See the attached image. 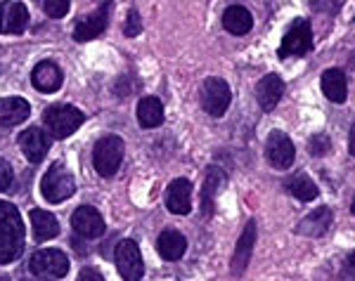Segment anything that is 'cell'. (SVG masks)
<instances>
[{"instance_id": "cell-1", "label": "cell", "mask_w": 355, "mask_h": 281, "mask_svg": "<svg viewBox=\"0 0 355 281\" xmlns=\"http://www.w3.org/2000/svg\"><path fill=\"white\" fill-rule=\"evenodd\" d=\"M24 251V222L19 210L8 201H0V265L17 260Z\"/></svg>"}, {"instance_id": "cell-2", "label": "cell", "mask_w": 355, "mask_h": 281, "mask_svg": "<svg viewBox=\"0 0 355 281\" xmlns=\"http://www.w3.org/2000/svg\"><path fill=\"white\" fill-rule=\"evenodd\" d=\"M83 120H85V114L81 109L69 107V105H55L43 111L45 128H48V133L57 137V140H64V137L73 135L83 125Z\"/></svg>"}, {"instance_id": "cell-3", "label": "cell", "mask_w": 355, "mask_h": 281, "mask_svg": "<svg viewBox=\"0 0 355 281\" xmlns=\"http://www.w3.org/2000/svg\"><path fill=\"white\" fill-rule=\"evenodd\" d=\"M73 192H76V180H73V175L69 173L60 161H55V163L50 165V170L43 175V180H41L43 199L50 201V203H62V201L71 199Z\"/></svg>"}, {"instance_id": "cell-4", "label": "cell", "mask_w": 355, "mask_h": 281, "mask_svg": "<svg viewBox=\"0 0 355 281\" xmlns=\"http://www.w3.org/2000/svg\"><path fill=\"white\" fill-rule=\"evenodd\" d=\"M123 140L116 135H107L102 140H97V145L93 149V163L97 175L102 177H112L116 175L119 165L123 161Z\"/></svg>"}, {"instance_id": "cell-5", "label": "cell", "mask_w": 355, "mask_h": 281, "mask_svg": "<svg viewBox=\"0 0 355 281\" xmlns=\"http://www.w3.org/2000/svg\"><path fill=\"white\" fill-rule=\"evenodd\" d=\"M28 272L41 279H62L69 274V257L57 248H45L31 255Z\"/></svg>"}, {"instance_id": "cell-6", "label": "cell", "mask_w": 355, "mask_h": 281, "mask_svg": "<svg viewBox=\"0 0 355 281\" xmlns=\"http://www.w3.org/2000/svg\"><path fill=\"white\" fill-rule=\"evenodd\" d=\"M232 102V93H230V85L225 83L218 76H209L204 80L202 85V107L209 116L220 118L223 114L227 111Z\"/></svg>"}, {"instance_id": "cell-7", "label": "cell", "mask_w": 355, "mask_h": 281, "mask_svg": "<svg viewBox=\"0 0 355 281\" xmlns=\"http://www.w3.org/2000/svg\"><path fill=\"white\" fill-rule=\"evenodd\" d=\"M313 48V28L308 19H296L284 33L282 45H279V57H303Z\"/></svg>"}, {"instance_id": "cell-8", "label": "cell", "mask_w": 355, "mask_h": 281, "mask_svg": "<svg viewBox=\"0 0 355 281\" xmlns=\"http://www.w3.org/2000/svg\"><path fill=\"white\" fill-rule=\"evenodd\" d=\"M114 260H116L119 274H121L125 281H140L142 274H145V262H142V255H140V246H137L133 239H125L116 246Z\"/></svg>"}, {"instance_id": "cell-9", "label": "cell", "mask_w": 355, "mask_h": 281, "mask_svg": "<svg viewBox=\"0 0 355 281\" xmlns=\"http://www.w3.org/2000/svg\"><path fill=\"white\" fill-rule=\"evenodd\" d=\"M294 156H296L294 142H291L282 130H272V133L268 135V142H266L268 163L277 170H287V168H291V163H294Z\"/></svg>"}, {"instance_id": "cell-10", "label": "cell", "mask_w": 355, "mask_h": 281, "mask_svg": "<svg viewBox=\"0 0 355 281\" xmlns=\"http://www.w3.org/2000/svg\"><path fill=\"white\" fill-rule=\"evenodd\" d=\"M28 26V10L24 3L5 0L0 3V33L3 36H19Z\"/></svg>"}, {"instance_id": "cell-11", "label": "cell", "mask_w": 355, "mask_h": 281, "mask_svg": "<svg viewBox=\"0 0 355 281\" xmlns=\"http://www.w3.org/2000/svg\"><path fill=\"white\" fill-rule=\"evenodd\" d=\"M71 227H73V232L83 239H97V237H102L107 229L100 210L93 208V206H81V208H76V213L71 215Z\"/></svg>"}, {"instance_id": "cell-12", "label": "cell", "mask_w": 355, "mask_h": 281, "mask_svg": "<svg viewBox=\"0 0 355 281\" xmlns=\"http://www.w3.org/2000/svg\"><path fill=\"white\" fill-rule=\"evenodd\" d=\"M107 24H110V3H105L100 10H95L93 15L81 17L78 24L73 26V38H76L78 43H88V40L102 36Z\"/></svg>"}, {"instance_id": "cell-13", "label": "cell", "mask_w": 355, "mask_h": 281, "mask_svg": "<svg viewBox=\"0 0 355 281\" xmlns=\"http://www.w3.org/2000/svg\"><path fill=\"white\" fill-rule=\"evenodd\" d=\"M166 208L173 215H187L192 210V182L178 177L166 189Z\"/></svg>"}, {"instance_id": "cell-14", "label": "cell", "mask_w": 355, "mask_h": 281, "mask_svg": "<svg viewBox=\"0 0 355 281\" xmlns=\"http://www.w3.org/2000/svg\"><path fill=\"white\" fill-rule=\"evenodd\" d=\"M19 147L31 163H41L45 154L50 152V135L43 133L41 128H28L19 135Z\"/></svg>"}, {"instance_id": "cell-15", "label": "cell", "mask_w": 355, "mask_h": 281, "mask_svg": "<svg viewBox=\"0 0 355 281\" xmlns=\"http://www.w3.org/2000/svg\"><path fill=\"white\" fill-rule=\"evenodd\" d=\"M31 83L41 93H57L64 83V76H62V69L55 62H38L31 71Z\"/></svg>"}, {"instance_id": "cell-16", "label": "cell", "mask_w": 355, "mask_h": 281, "mask_svg": "<svg viewBox=\"0 0 355 281\" xmlns=\"http://www.w3.org/2000/svg\"><path fill=\"white\" fill-rule=\"evenodd\" d=\"M282 95H284V80L277 73H268V76H263L256 83V100H259L261 109H266V111H272L279 105Z\"/></svg>"}, {"instance_id": "cell-17", "label": "cell", "mask_w": 355, "mask_h": 281, "mask_svg": "<svg viewBox=\"0 0 355 281\" xmlns=\"http://www.w3.org/2000/svg\"><path fill=\"white\" fill-rule=\"evenodd\" d=\"M254 244H256V222L249 220L242 232V237L237 241V248H234L232 255V274L234 277H242L246 265L251 260V253H254Z\"/></svg>"}, {"instance_id": "cell-18", "label": "cell", "mask_w": 355, "mask_h": 281, "mask_svg": "<svg viewBox=\"0 0 355 281\" xmlns=\"http://www.w3.org/2000/svg\"><path fill=\"white\" fill-rule=\"evenodd\" d=\"M31 114V105L21 97H5L0 100V128H12L24 123Z\"/></svg>"}, {"instance_id": "cell-19", "label": "cell", "mask_w": 355, "mask_h": 281, "mask_svg": "<svg viewBox=\"0 0 355 281\" xmlns=\"http://www.w3.org/2000/svg\"><path fill=\"white\" fill-rule=\"evenodd\" d=\"M320 85H322V93L329 102H334V105H343V102H346L348 83H346V76H343L341 69H327V71L322 73Z\"/></svg>"}, {"instance_id": "cell-20", "label": "cell", "mask_w": 355, "mask_h": 281, "mask_svg": "<svg viewBox=\"0 0 355 281\" xmlns=\"http://www.w3.org/2000/svg\"><path fill=\"white\" fill-rule=\"evenodd\" d=\"M157 251L164 260H180L187 251V239L175 229H166L157 239Z\"/></svg>"}, {"instance_id": "cell-21", "label": "cell", "mask_w": 355, "mask_h": 281, "mask_svg": "<svg viewBox=\"0 0 355 281\" xmlns=\"http://www.w3.org/2000/svg\"><path fill=\"white\" fill-rule=\"evenodd\" d=\"M329 225H331V208L322 206V208L313 210L308 217H303L299 227H296V234H301V237H322Z\"/></svg>"}, {"instance_id": "cell-22", "label": "cell", "mask_w": 355, "mask_h": 281, "mask_svg": "<svg viewBox=\"0 0 355 281\" xmlns=\"http://www.w3.org/2000/svg\"><path fill=\"white\" fill-rule=\"evenodd\" d=\"M223 26H225L227 33H232V36H244V33L251 31V26H254V17L246 8L242 5H232V8L225 10V15H223Z\"/></svg>"}, {"instance_id": "cell-23", "label": "cell", "mask_w": 355, "mask_h": 281, "mask_svg": "<svg viewBox=\"0 0 355 281\" xmlns=\"http://www.w3.org/2000/svg\"><path fill=\"white\" fill-rule=\"evenodd\" d=\"M225 185V175H223L220 168H209L204 180V189H202V210L206 217L214 215V206H216V197H218L220 187Z\"/></svg>"}, {"instance_id": "cell-24", "label": "cell", "mask_w": 355, "mask_h": 281, "mask_svg": "<svg viewBox=\"0 0 355 281\" xmlns=\"http://www.w3.org/2000/svg\"><path fill=\"white\" fill-rule=\"evenodd\" d=\"M31 227H33V234H36V241H50L60 234V222H57V217L41 208L31 210Z\"/></svg>"}, {"instance_id": "cell-25", "label": "cell", "mask_w": 355, "mask_h": 281, "mask_svg": "<svg viewBox=\"0 0 355 281\" xmlns=\"http://www.w3.org/2000/svg\"><path fill=\"white\" fill-rule=\"evenodd\" d=\"M137 120L142 128H159L164 123V105L157 97H142L137 102Z\"/></svg>"}, {"instance_id": "cell-26", "label": "cell", "mask_w": 355, "mask_h": 281, "mask_svg": "<svg viewBox=\"0 0 355 281\" xmlns=\"http://www.w3.org/2000/svg\"><path fill=\"white\" fill-rule=\"evenodd\" d=\"M287 189L291 194H294L299 201H313V199H318V194H320V189L318 185L311 180L308 175H294V177H289L287 180Z\"/></svg>"}, {"instance_id": "cell-27", "label": "cell", "mask_w": 355, "mask_h": 281, "mask_svg": "<svg viewBox=\"0 0 355 281\" xmlns=\"http://www.w3.org/2000/svg\"><path fill=\"white\" fill-rule=\"evenodd\" d=\"M69 8H71V0H45L43 3V10L50 19H62L69 12Z\"/></svg>"}, {"instance_id": "cell-28", "label": "cell", "mask_w": 355, "mask_h": 281, "mask_svg": "<svg viewBox=\"0 0 355 281\" xmlns=\"http://www.w3.org/2000/svg\"><path fill=\"white\" fill-rule=\"evenodd\" d=\"M308 149H311L313 156H324V154L331 152V142H329L327 135L320 133V135H313L311 137V145H308Z\"/></svg>"}, {"instance_id": "cell-29", "label": "cell", "mask_w": 355, "mask_h": 281, "mask_svg": "<svg viewBox=\"0 0 355 281\" xmlns=\"http://www.w3.org/2000/svg\"><path fill=\"white\" fill-rule=\"evenodd\" d=\"M123 33H125V38H135L142 33V19H140V15H137V10H130L128 12V19H125V24H123Z\"/></svg>"}, {"instance_id": "cell-30", "label": "cell", "mask_w": 355, "mask_h": 281, "mask_svg": "<svg viewBox=\"0 0 355 281\" xmlns=\"http://www.w3.org/2000/svg\"><path fill=\"white\" fill-rule=\"evenodd\" d=\"M12 180H15V175H12L10 163L0 158V192H8V189L12 187Z\"/></svg>"}, {"instance_id": "cell-31", "label": "cell", "mask_w": 355, "mask_h": 281, "mask_svg": "<svg viewBox=\"0 0 355 281\" xmlns=\"http://www.w3.org/2000/svg\"><path fill=\"white\" fill-rule=\"evenodd\" d=\"M341 8V0H313V10L315 12H329L336 15Z\"/></svg>"}, {"instance_id": "cell-32", "label": "cell", "mask_w": 355, "mask_h": 281, "mask_svg": "<svg viewBox=\"0 0 355 281\" xmlns=\"http://www.w3.org/2000/svg\"><path fill=\"white\" fill-rule=\"evenodd\" d=\"M78 281H105V279H102V274L100 272H97V269H83V272L81 274H78Z\"/></svg>"}, {"instance_id": "cell-33", "label": "cell", "mask_w": 355, "mask_h": 281, "mask_svg": "<svg viewBox=\"0 0 355 281\" xmlns=\"http://www.w3.org/2000/svg\"><path fill=\"white\" fill-rule=\"evenodd\" d=\"M348 152H351V156H355V123L351 128V135H348Z\"/></svg>"}, {"instance_id": "cell-34", "label": "cell", "mask_w": 355, "mask_h": 281, "mask_svg": "<svg viewBox=\"0 0 355 281\" xmlns=\"http://www.w3.org/2000/svg\"><path fill=\"white\" fill-rule=\"evenodd\" d=\"M346 267H348V272L353 274V279H355V251L351 255H348V260H346Z\"/></svg>"}, {"instance_id": "cell-35", "label": "cell", "mask_w": 355, "mask_h": 281, "mask_svg": "<svg viewBox=\"0 0 355 281\" xmlns=\"http://www.w3.org/2000/svg\"><path fill=\"white\" fill-rule=\"evenodd\" d=\"M351 213L355 215V199H353V203H351Z\"/></svg>"}, {"instance_id": "cell-36", "label": "cell", "mask_w": 355, "mask_h": 281, "mask_svg": "<svg viewBox=\"0 0 355 281\" xmlns=\"http://www.w3.org/2000/svg\"><path fill=\"white\" fill-rule=\"evenodd\" d=\"M21 281H28V279H21Z\"/></svg>"}]
</instances>
